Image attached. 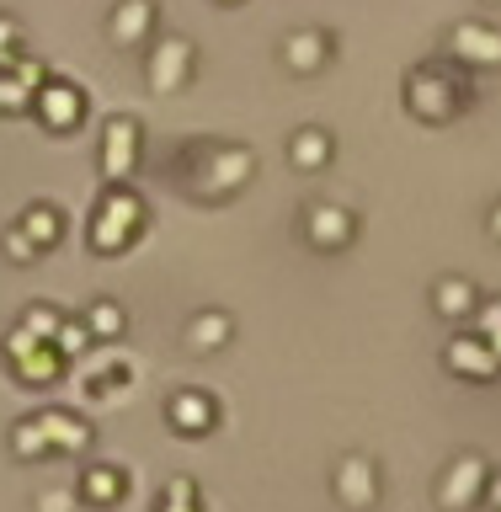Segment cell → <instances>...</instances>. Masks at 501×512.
Instances as JSON below:
<instances>
[{
	"label": "cell",
	"instance_id": "cell-1",
	"mask_svg": "<svg viewBox=\"0 0 501 512\" xmlns=\"http://www.w3.org/2000/svg\"><path fill=\"white\" fill-rule=\"evenodd\" d=\"M144 16H150V11H144V0H128V11L112 16V32H118V38H128V32L144 27Z\"/></svg>",
	"mask_w": 501,
	"mask_h": 512
}]
</instances>
